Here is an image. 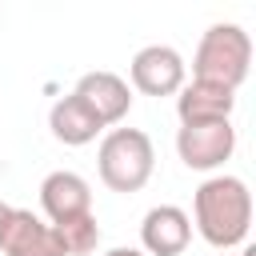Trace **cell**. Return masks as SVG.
Wrapping results in <instances>:
<instances>
[{
	"label": "cell",
	"mask_w": 256,
	"mask_h": 256,
	"mask_svg": "<svg viewBox=\"0 0 256 256\" xmlns=\"http://www.w3.org/2000/svg\"><path fill=\"white\" fill-rule=\"evenodd\" d=\"M52 232H56V244H60L64 256H92L100 248V220H96V212L64 220V224H52Z\"/></svg>",
	"instance_id": "obj_12"
},
{
	"label": "cell",
	"mask_w": 256,
	"mask_h": 256,
	"mask_svg": "<svg viewBox=\"0 0 256 256\" xmlns=\"http://www.w3.org/2000/svg\"><path fill=\"white\" fill-rule=\"evenodd\" d=\"M192 244V220L176 204H156L140 220V252L144 256H184Z\"/></svg>",
	"instance_id": "obj_7"
},
{
	"label": "cell",
	"mask_w": 256,
	"mask_h": 256,
	"mask_svg": "<svg viewBox=\"0 0 256 256\" xmlns=\"http://www.w3.org/2000/svg\"><path fill=\"white\" fill-rule=\"evenodd\" d=\"M104 256H144V252H140V248H108Z\"/></svg>",
	"instance_id": "obj_14"
},
{
	"label": "cell",
	"mask_w": 256,
	"mask_h": 256,
	"mask_svg": "<svg viewBox=\"0 0 256 256\" xmlns=\"http://www.w3.org/2000/svg\"><path fill=\"white\" fill-rule=\"evenodd\" d=\"M232 152H236L232 120L180 124V132H176V156L192 172H216V168H224V160H232Z\"/></svg>",
	"instance_id": "obj_5"
},
{
	"label": "cell",
	"mask_w": 256,
	"mask_h": 256,
	"mask_svg": "<svg viewBox=\"0 0 256 256\" xmlns=\"http://www.w3.org/2000/svg\"><path fill=\"white\" fill-rule=\"evenodd\" d=\"M188 220H196V232L220 252L244 244L248 228H252V192H248V184L240 176H228V172L208 176L192 196V216Z\"/></svg>",
	"instance_id": "obj_1"
},
{
	"label": "cell",
	"mask_w": 256,
	"mask_h": 256,
	"mask_svg": "<svg viewBox=\"0 0 256 256\" xmlns=\"http://www.w3.org/2000/svg\"><path fill=\"white\" fill-rule=\"evenodd\" d=\"M8 216H12V204L0 200V236H4V228H8Z\"/></svg>",
	"instance_id": "obj_13"
},
{
	"label": "cell",
	"mask_w": 256,
	"mask_h": 256,
	"mask_svg": "<svg viewBox=\"0 0 256 256\" xmlns=\"http://www.w3.org/2000/svg\"><path fill=\"white\" fill-rule=\"evenodd\" d=\"M48 128H52V136L60 140V144H68V148H84V144H92L100 132H104V124L92 116V108L80 100V96H60L52 108H48Z\"/></svg>",
	"instance_id": "obj_11"
},
{
	"label": "cell",
	"mask_w": 256,
	"mask_h": 256,
	"mask_svg": "<svg viewBox=\"0 0 256 256\" xmlns=\"http://www.w3.org/2000/svg\"><path fill=\"white\" fill-rule=\"evenodd\" d=\"M224 256H228V252H224ZM240 256H256V248H252V244H248V248H244V252H240Z\"/></svg>",
	"instance_id": "obj_15"
},
{
	"label": "cell",
	"mask_w": 256,
	"mask_h": 256,
	"mask_svg": "<svg viewBox=\"0 0 256 256\" xmlns=\"http://www.w3.org/2000/svg\"><path fill=\"white\" fill-rule=\"evenodd\" d=\"M0 252L4 256H64L52 224L40 220L32 208H12L8 228L0 236Z\"/></svg>",
	"instance_id": "obj_9"
},
{
	"label": "cell",
	"mask_w": 256,
	"mask_h": 256,
	"mask_svg": "<svg viewBox=\"0 0 256 256\" xmlns=\"http://www.w3.org/2000/svg\"><path fill=\"white\" fill-rule=\"evenodd\" d=\"M40 208H44L48 224L88 216L92 212V184L72 168H56V172H48L40 180Z\"/></svg>",
	"instance_id": "obj_8"
},
{
	"label": "cell",
	"mask_w": 256,
	"mask_h": 256,
	"mask_svg": "<svg viewBox=\"0 0 256 256\" xmlns=\"http://www.w3.org/2000/svg\"><path fill=\"white\" fill-rule=\"evenodd\" d=\"M236 108V92L208 84V80H188L176 92V116L180 124H216V120H232Z\"/></svg>",
	"instance_id": "obj_10"
},
{
	"label": "cell",
	"mask_w": 256,
	"mask_h": 256,
	"mask_svg": "<svg viewBox=\"0 0 256 256\" xmlns=\"http://www.w3.org/2000/svg\"><path fill=\"white\" fill-rule=\"evenodd\" d=\"M72 96H80L104 128H116V124L132 112V88H128V80L116 76V72H108V68L84 72V76L76 80Z\"/></svg>",
	"instance_id": "obj_6"
},
{
	"label": "cell",
	"mask_w": 256,
	"mask_h": 256,
	"mask_svg": "<svg viewBox=\"0 0 256 256\" xmlns=\"http://www.w3.org/2000/svg\"><path fill=\"white\" fill-rule=\"evenodd\" d=\"M248 72H252V36L232 20L212 24L196 44L192 80H208V84H220V88L236 92L248 80Z\"/></svg>",
	"instance_id": "obj_3"
},
{
	"label": "cell",
	"mask_w": 256,
	"mask_h": 256,
	"mask_svg": "<svg viewBox=\"0 0 256 256\" xmlns=\"http://www.w3.org/2000/svg\"><path fill=\"white\" fill-rule=\"evenodd\" d=\"M128 88H136L140 96H176L188 84V64L172 44H148L132 56L128 64Z\"/></svg>",
	"instance_id": "obj_4"
},
{
	"label": "cell",
	"mask_w": 256,
	"mask_h": 256,
	"mask_svg": "<svg viewBox=\"0 0 256 256\" xmlns=\"http://www.w3.org/2000/svg\"><path fill=\"white\" fill-rule=\"evenodd\" d=\"M96 172L100 184L112 192H140L156 172V148L144 128H108L96 148Z\"/></svg>",
	"instance_id": "obj_2"
}]
</instances>
